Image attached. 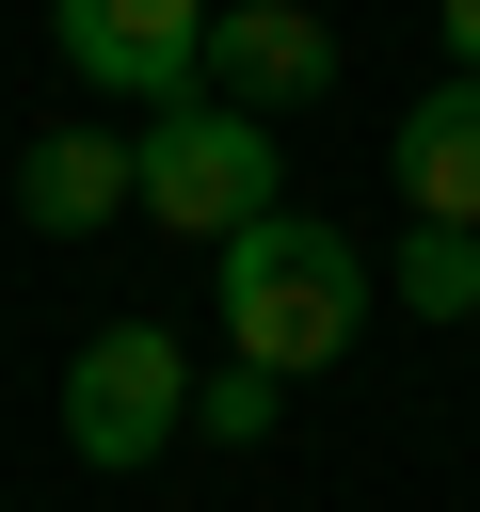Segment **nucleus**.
Returning <instances> with one entry per match:
<instances>
[{"label": "nucleus", "instance_id": "nucleus-1", "mask_svg": "<svg viewBox=\"0 0 480 512\" xmlns=\"http://www.w3.org/2000/svg\"><path fill=\"white\" fill-rule=\"evenodd\" d=\"M368 304H384V272H368L336 224H304V208H272V224L224 240V352L272 368V384L336 368V352L368 336Z\"/></svg>", "mask_w": 480, "mask_h": 512}, {"label": "nucleus", "instance_id": "nucleus-2", "mask_svg": "<svg viewBox=\"0 0 480 512\" xmlns=\"http://www.w3.org/2000/svg\"><path fill=\"white\" fill-rule=\"evenodd\" d=\"M128 176H144V224H176V240H240V224H272L288 192H272V128L256 112H224V96H176V112H144L128 128Z\"/></svg>", "mask_w": 480, "mask_h": 512}, {"label": "nucleus", "instance_id": "nucleus-3", "mask_svg": "<svg viewBox=\"0 0 480 512\" xmlns=\"http://www.w3.org/2000/svg\"><path fill=\"white\" fill-rule=\"evenodd\" d=\"M176 432H192V352H176L160 320H96L80 368H64V448H80L96 480H128V464H160Z\"/></svg>", "mask_w": 480, "mask_h": 512}, {"label": "nucleus", "instance_id": "nucleus-4", "mask_svg": "<svg viewBox=\"0 0 480 512\" xmlns=\"http://www.w3.org/2000/svg\"><path fill=\"white\" fill-rule=\"evenodd\" d=\"M208 16H224V0H48L64 64H80L96 96H128V112L208 96Z\"/></svg>", "mask_w": 480, "mask_h": 512}, {"label": "nucleus", "instance_id": "nucleus-5", "mask_svg": "<svg viewBox=\"0 0 480 512\" xmlns=\"http://www.w3.org/2000/svg\"><path fill=\"white\" fill-rule=\"evenodd\" d=\"M208 96L256 112V128H272V112H320V96H336V32H320L304 0H224V16H208Z\"/></svg>", "mask_w": 480, "mask_h": 512}, {"label": "nucleus", "instance_id": "nucleus-6", "mask_svg": "<svg viewBox=\"0 0 480 512\" xmlns=\"http://www.w3.org/2000/svg\"><path fill=\"white\" fill-rule=\"evenodd\" d=\"M112 208H144L128 128H32V144H16V224H32V240H96Z\"/></svg>", "mask_w": 480, "mask_h": 512}, {"label": "nucleus", "instance_id": "nucleus-7", "mask_svg": "<svg viewBox=\"0 0 480 512\" xmlns=\"http://www.w3.org/2000/svg\"><path fill=\"white\" fill-rule=\"evenodd\" d=\"M384 176H400L416 224H464V240H480V80H464V64L384 128Z\"/></svg>", "mask_w": 480, "mask_h": 512}, {"label": "nucleus", "instance_id": "nucleus-8", "mask_svg": "<svg viewBox=\"0 0 480 512\" xmlns=\"http://www.w3.org/2000/svg\"><path fill=\"white\" fill-rule=\"evenodd\" d=\"M384 288H400V304H416V320H464V304H480V240H464V224H416V240H400V272H384Z\"/></svg>", "mask_w": 480, "mask_h": 512}, {"label": "nucleus", "instance_id": "nucleus-9", "mask_svg": "<svg viewBox=\"0 0 480 512\" xmlns=\"http://www.w3.org/2000/svg\"><path fill=\"white\" fill-rule=\"evenodd\" d=\"M272 416H288V384H272V368H240V352H224V368L192 384V432H224V448H256Z\"/></svg>", "mask_w": 480, "mask_h": 512}, {"label": "nucleus", "instance_id": "nucleus-10", "mask_svg": "<svg viewBox=\"0 0 480 512\" xmlns=\"http://www.w3.org/2000/svg\"><path fill=\"white\" fill-rule=\"evenodd\" d=\"M432 16H448V64L480 80V0H432Z\"/></svg>", "mask_w": 480, "mask_h": 512}]
</instances>
